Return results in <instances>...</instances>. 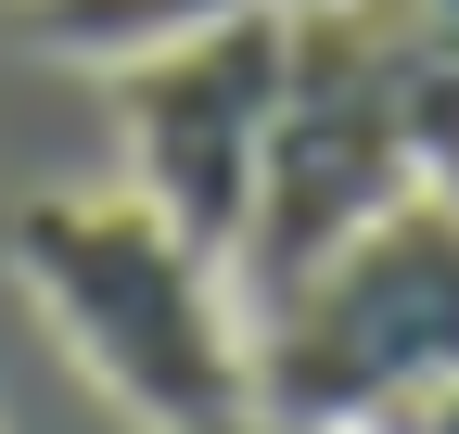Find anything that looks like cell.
I'll return each mask as SVG.
<instances>
[{
    "instance_id": "cell-7",
    "label": "cell",
    "mask_w": 459,
    "mask_h": 434,
    "mask_svg": "<svg viewBox=\"0 0 459 434\" xmlns=\"http://www.w3.org/2000/svg\"><path fill=\"white\" fill-rule=\"evenodd\" d=\"M217 434H358V421H268V409H243V421H217Z\"/></svg>"
},
{
    "instance_id": "cell-3",
    "label": "cell",
    "mask_w": 459,
    "mask_h": 434,
    "mask_svg": "<svg viewBox=\"0 0 459 434\" xmlns=\"http://www.w3.org/2000/svg\"><path fill=\"white\" fill-rule=\"evenodd\" d=\"M459 370V192L383 204L332 243L281 307H255V409L268 421H383Z\"/></svg>"
},
{
    "instance_id": "cell-6",
    "label": "cell",
    "mask_w": 459,
    "mask_h": 434,
    "mask_svg": "<svg viewBox=\"0 0 459 434\" xmlns=\"http://www.w3.org/2000/svg\"><path fill=\"white\" fill-rule=\"evenodd\" d=\"M358 434H459V370H446V384H421V396H395V409L358 421Z\"/></svg>"
},
{
    "instance_id": "cell-2",
    "label": "cell",
    "mask_w": 459,
    "mask_h": 434,
    "mask_svg": "<svg viewBox=\"0 0 459 434\" xmlns=\"http://www.w3.org/2000/svg\"><path fill=\"white\" fill-rule=\"evenodd\" d=\"M434 192L421 116H409V26L395 0H294V51H281V116L255 153V204L230 243V294L281 307L332 243H358L383 204Z\"/></svg>"
},
{
    "instance_id": "cell-1",
    "label": "cell",
    "mask_w": 459,
    "mask_h": 434,
    "mask_svg": "<svg viewBox=\"0 0 459 434\" xmlns=\"http://www.w3.org/2000/svg\"><path fill=\"white\" fill-rule=\"evenodd\" d=\"M13 268L90 384L153 434H217L255 409V319L230 268L179 243L141 192H51L13 217Z\"/></svg>"
},
{
    "instance_id": "cell-4",
    "label": "cell",
    "mask_w": 459,
    "mask_h": 434,
    "mask_svg": "<svg viewBox=\"0 0 459 434\" xmlns=\"http://www.w3.org/2000/svg\"><path fill=\"white\" fill-rule=\"evenodd\" d=\"M281 51H294V0L281 13H217L128 51L115 77V141H128V192L166 217L179 243H204L230 268L243 243V204H255V153L281 116Z\"/></svg>"
},
{
    "instance_id": "cell-5",
    "label": "cell",
    "mask_w": 459,
    "mask_h": 434,
    "mask_svg": "<svg viewBox=\"0 0 459 434\" xmlns=\"http://www.w3.org/2000/svg\"><path fill=\"white\" fill-rule=\"evenodd\" d=\"M217 13H281V0H26V26L77 65H128V51L179 39V26H217Z\"/></svg>"
},
{
    "instance_id": "cell-8",
    "label": "cell",
    "mask_w": 459,
    "mask_h": 434,
    "mask_svg": "<svg viewBox=\"0 0 459 434\" xmlns=\"http://www.w3.org/2000/svg\"><path fill=\"white\" fill-rule=\"evenodd\" d=\"M409 26H434V39H459V0H395Z\"/></svg>"
}]
</instances>
